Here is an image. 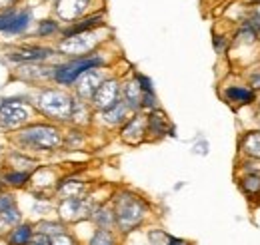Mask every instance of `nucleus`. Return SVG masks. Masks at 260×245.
I'll return each instance as SVG.
<instances>
[{"label": "nucleus", "mask_w": 260, "mask_h": 245, "mask_svg": "<svg viewBox=\"0 0 260 245\" xmlns=\"http://www.w3.org/2000/svg\"><path fill=\"white\" fill-rule=\"evenodd\" d=\"M12 144L28 155L32 152L50 153L64 146V134L56 124L32 122L12 134Z\"/></svg>", "instance_id": "nucleus-1"}, {"label": "nucleus", "mask_w": 260, "mask_h": 245, "mask_svg": "<svg viewBox=\"0 0 260 245\" xmlns=\"http://www.w3.org/2000/svg\"><path fill=\"white\" fill-rule=\"evenodd\" d=\"M72 104H74V96H70L60 88H40L32 100L36 114L56 124L70 122Z\"/></svg>", "instance_id": "nucleus-2"}, {"label": "nucleus", "mask_w": 260, "mask_h": 245, "mask_svg": "<svg viewBox=\"0 0 260 245\" xmlns=\"http://www.w3.org/2000/svg\"><path fill=\"white\" fill-rule=\"evenodd\" d=\"M36 110L32 102L22 96H10L0 100V130L14 134L34 122Z\"/></svg>", "instance_id": "nucleus-3"}, {"label": "nucleus", "mask_w": 260, "mask_h": 245, "mask_svg": "<svg viewBox=\"0 0 260 245\" xmlns=\"http://www.w3.org/2000/svg\"><path fill=\"white\" fill-rule=\"evenodd\" d=\"M114 217H116V227L122 231V233H128L134 231L136 227L142 225L144 217H146V203L134 195V193H118L116 199H114Z\"/></svg>", "instance_id": "nucleus-4"}, {"label": "nucleus", "mask_w": 260, "mask_h": 245, "mask_svg": "<svg viewBox=\"0 0 260 245\" xmlns=\"http://www.w3.org/2000/svg\"><path fill=\"white\" fill-rule=\"evenodd\" d=\"M104 64H106V60L100 54H94V52L86 54V56H78V58H72V60L54 66L52 68V80L58 86H72L84 72L102 68Z\"/></svg>", "instance_id": "nucleus-5"}, {"label": "nucleus", "mask_w": 260, "mask_h": 245, "mask_svg": "<svg viewBox=\"0 0 260 245\" xmlns=\"http://www.w3.org/2000/svg\"><path fill=\"white\" fill-rule=\"evenodd\" d=\"M100 42H102V38L94 30H90V32H82V34H76V36L62 38L60 44L56 46V50L66 54V56L78 58V56L92 54V50L96 48Z\"/></svg>", "instance_id": "nucleus-6"}, {"label": "nucleus", "mask_w": 260, "mask_h": 245, "mask_svg": "<svg viewBox=\"0 0 260 245\" xmlns=\"http://www.w3.org/2000/svg\"><path fill=\"white\" fill-rule=\"evenodd\" d=\"M94 212L92 203L88 197L80 195V197H68V199H58L56 206V217L62 223H76L82 221L86 217H90Z\"/></svg>", "instance_id": "nucleus-7"}, {"label": "nucleus", "mask_w": 260, "mask_h": 245, "mask_svg": "<svg viewBox=\"0 0 260 245\" xmlns=\"http://www.w3.org/2000/svg\"><path fill=\"white\" fill-rule=\"evenodd\" d=\"M56 54V48L48 46H18L12 50H6V58L16 64H40L52 58Z\"/></svg>", "instance_id": "nucleus-8"}, {"label": "nucleus", "mask_w": 260, "mask_h": 245, "mask_svg": "<svg viewBox=\"0 0 260 245\" xmlns=\"http://www.w3.org/2000/svg\"><path fill=\"white\" fill-rule=\"evenodd\" d=\"M118 100H120V84H118V80L106 78V80L98 86V90L94 92V96L90 98V104H92L94 110L104 112V110L112 108Z\"/></svg>", "instance_id": "nucleus-9"}, {"label": "nucleus", "mask_w": 260, "mask_h": 245, "mask_svg": "<svg viewBox=\"0 0 260 245\" xmlns=\"http://www.w3.org/2000/svg\"><path fill=\"white\" fill-rule=\"evenodd\" d=\"M106 78L102 76V72H100V68L96 70H88V72H84L72 86H74V90H76V96H78V100H84V102H88L94 92L98 90V86L104 82Z\"/></svg>", "instance_id": "nucleus-10"}, {"label": "nucleus", "mask_w": 260, "mask_h": 245, "mask_svg": "<svg viewBox=\"0 0 260 245\" xmlns=\"http://www.w3.org/2000/svg\"><path fill=\"white\" fill-rule=\"evenodd\" d=\"M120 138L130 146L142 144V140L146 138V116L134 114L132 118H128L120 130Z\"/></svg>", "instance_id": "nucleus-11"}, {"label": "nucleus", "mask_w": 260, "mask_h": 245, "mask_svg": "<svg viewBox=\"0 0 260 245\" xmlns=\"http://www.w3.org/2000/svg\"><path fill=\"white\" fill-rule=\"evenodd\" d=\"M58 184V174L54 168H46V166H38L30 174V185L28 189H32L34 193H42L46 189H54Z\"/></svg>", "instance_id": "nucleus-12"}, {"label": "nucleus", "mask_w": 260, "mask_h": 245, "mask_svg": "<svg viewBox=\"0 0 260 245\" xmlns=\"http://www.w3.org/2000/svg\"><path fill=\"white\" fill-rule=\"evenodd\" d=\"M88 4H90V0H56L54 12L60 20L74 22L88 10Z\"/></svg>", "instance_id": "nucleus-13"}, {"label": "nucleus", "mask_w": 260, "mask_h": 245, "mask_svg": "<svg viewBox=\"0 0 260 245\" xmlns=\"http://www.w3.org/2000/svg\"><path fill=\"white\" fill-rule=\"evenodd\" d=\"M34 231H36L34 221H30V219H22L20 223H16L14 227L8 229V233L4 235L2 241H4L6 245H28V241L32 239Z\"/></svg>", "instance_id": "nucleus-14"}, {"label": "nucleus", "mask_w": 260, "mask_h": 245, "mask_svg": "<svg viewBox=\"0 0 260 245\" xmlns=\"http://www.w3.org/2000/svg\"><path fill=\"white\" fill-rule=\"evenodd\" d=\"M16 78L26 84H34L38 80H52V68H42L36 64H20L16 70Z\"/></svg>", "instance_id": "nucleus-15"}, {"label": "nucleus", "mask_w": 260, "mask_h": 245, "mask_svg": "<svg viewBox=\"0 0 260 245\" xmlns=\"http://www.w3.org/2000/svg\"><path fill=\"white\" fill-rule=\"evenodd\" d=\"M86 191V184L74 178H64L58 180V184L54 187V193L58 195V199H68V197H80Z\"/></svg>", "instance_id": "nucleus-16"}, {"label": "nucleus", "mask_w": 260, "mask_h": 245, "mask_svg": "<svg viewBox=\"0 0 260 245\" xmlns=\"http://www.w3.org/2000/svg\"><path fill=\"white\" fill-rule=\"evenodd\" d=\"M0 180L8 189H28L30 185V172H20V170H8L4 168L0 174Z\"/></svg>", "instance_id": "nucleus-17"}, {"label": "nucleus", "mask_w": 260, "mask_h": 245, "mask_svg": "<svg viewBox=\"0 0 260 245\" xmlns=\"http://www.w3.org/2000/svg\"><path fill=\"white\" fill-rule=\"evenodd\" d=\"M6 164H8V170H20V172H30V174L38 168V161L34 159L32 155L20 152V150L10 153L6 157Z\"/></svg>", "instance_id": "nucleus-18"}, {"label": "nucleus", "mask_w": 260, "mask_h": 245, "mask_svg": "<svg viewBox=\"0 0 260 245\" xmlns=\"http://www.w3.org/2000/svg\"><path fill=\"white\" fill-rule=\"evenodd\" d=\"M146 134L152 138H162L164 134H168V118L160 110H152L146 116Z\"/></svg>", "instance_id": "nucleus-19"}, {"label": "nucleus", "mask_w": 260, "mask_h": 245, "mask_svg": "<svg viewBox=\"0 0 260 245\" xmlns=\"http://www.w3.org/2000/svg\"><path fill=\"white\" fill-rule=\"evenodd\" d=\"M120 94H122V102L126 104L128 110H140V102H142V90L138 86L136 80H128L124 86H120Z\"/></svg>", "instance_id": "nucleus-20"}, {"label": "nucleus", "mask_w": 260, "mask_h": 245, "mask_svg": "<svg viewBox=\"0 0 260 245\" xmlns=\"http://www.w3.org/2000/svg\"><path fill=\"white\" fill-rule=\"evenodd\" d=\"M98 26H102V16L96 14V16H88V18H82L78 22H72L68 28H62V38H68V36H76V34H82V32H90L96 30Z\"/></svg>", "instance_id": "nucleus-21"}, {"label": "nucleus", "mask_w": 260, "mask_h": 245, "mask_svg": "<svg viewBox=\"0 0 260 245\" xmlns=\"http://www.w3.org/2000/svg\"><path fill=\"white\" fill-rule=\"evenodd\" d=\"M128 108H126V104L122 102V100H118L112 108H108V110H104V112H100V116H102V122H106L108 126H118V124H124L128 118Z\"/></svg>", "instance_id": "nucleus-22"}, {"label": "nucleus", "mask_w": 260, "mask_h": 245, "mask_svg": "<svg viewBox=\"0 0 260 245\" xmlns=\"http://www.w3.org/2000/svg\"><path fill=\"white\" fill-rule=\"evenodd\" d=\"M90 219L96 223L98 229H112L116 227V217H114V210L110 206H100L94 208V212L90 215Z\"/></svg>", "instance_id": "nucleus-23"}, {"label": "nucleus", "mask_w": 260, "mask_h": 245, "mask_svg": "<svg viewBox=\"0 0 260 245\" xmlns=\"http://www.w3.org/2000/svg\"><path fill=\"white\" fill-rule=\"evenodd\" d=\"M34 227H36L38 233H44V235H48V237H54V235H58V233L68 231V229H66V223H62L58 217H56V219H48V217L38 219V221H34Z\"/></svg>", "instance_id": "nucleus-24"}, {"label": "nucleus", "mask_w": 260, "mask_h": 245, "mask_svg": "<svg viewBox=\"0 0 260 245\" xmlns=\"http://www.w3.org/2000/svg\"><path fill=\"white\" fill-rule=\"evenodd\" d=\"M30 20H32V14H30V10H16V14H14V18H12V22H10V26H8V30L4 32V34H22V32L28 30V26H30Z\"/></svg>", "instance_id": "nucleus-25"}, {"label": "nucleus", "mask_w": 260, "mask_h": 245, "mask_svg": "<svg viewBox=\"0 0 260 245\" xmlns=\"http://www.w3.org/2000/svg\"><path fill=\"white\" fill-rule=\"evenodd\" d=\"M70 122L78 124V126H82V124H88V122H90V108H88V104H86L84 100H78V98H74Z\"/></svg>", "instance_id": "nucleus-26"}, {"label": "nucleus", "mask_w": 260, "mask_h": 245, "mask_svg": "<svg viewBox=\"0 0 260 245\" xmlns=\"http://www.w3.org/2000/svg\"><path fill=\"white\" fill-rule=\"evenodd\" d=\"M226 98L234 104H250L254 102V92L248 90V88H242V86H230L226 88Z\"/></svg>", "instance_id": "nucleus-27"}, {"label": "nucleus", "mask_w": 260, "mask_h": 245, "mask_svg": "<svg viewBox=\"0 0 260 245\" xmlns=\"http://www.w3.org/2000/svg\"><path fill=\"white\" fill-rule=\"evenodd\" d=\"M116 237L112 233V229H94V233L90 235L86 245H116Z\"/></svg>", "instance_id": "nucleus-28"}, {"label": "nucleus", "mask_w": 260, "mask_h": 245, "mask_svg": "<svg viewBox=\"0 0 260 245\" xmlns=\"http://www.w3.org/2000/svg\"><path fill=\"white\" fill-rule=\"evenodd\" d=\"M56 32H60V24L56 20H40L38 22V28H36V34L40 38H48V36H54Z\"/></svg>", "instance_id": "nucleus-29"}, {"label": "nucleus", "mask_w": 260, "mask_h": 245, "mask_svg": "<svg viewBox=\"0 0 260 245\" xmlns=\"http://www.w3.org/2000/svg\"><path fill=\"white\" fill-rule=\"evenodd\" d=\"M244 150L248 153H252V155H256L260 157V134L258 136H248L246 140H244Z\"/></svg>", "instance_id": "nucleus-30"}, {"label": "nucleus", "mask_w": 260, "mask_h": 245, "mask_svg": "<svg viewBox=\"0 0 260 245\" xmlns=\"http://www.w3.org/2000/svg\"><path fill=\"white\" fill-rule=\"evenodd\" d=\"M14 14H16V8H4V10L0 12V32L8 30V26H10Z\"/></svg>", "instance_id": "nucleus-31"}, {"label": "nucleus", "mask_w": 260, "mask_h": 245, "mask_svg": "<svg viewBox=\"0 0 260 245\" xmlns=\"http://www.w3.org/2000/svg\"><path fill=\"white\" fill-rule=\"evenodd\" d=\"M242 187L248 191V193H254V191H260V178L258 176H248L242 180Z\"/></svg>", "instance_id": "nucleus-32"}, {"label": "nucleus", "mask_w": 260, "mask_h": 245, "mask_svg": "<svg viewBox=\"0 0 260 245\" xmlns=\"http://www.w3.org/2000/svg\"><path fill=\"white\" fill-rule=\"evenodd\" d=\"M50 243L52 245H78L76 243V239L64 231V233H58V235H54V237H50Z\"/></svg>", "instance_id": "nucleus-33"}, {"label": "nucleus", "mask_w": 260, "mask_h": 245, "mask_svg": "<svg viewBox=\"0 0 260 245\" xmlns=\"http://www.w3.org/2000/svg\"><path fill=\"white\" fill-rule=\"evenodd\" d=\"M134 80L138 82V86H140L142 94H154V88H152L150 78H146V76H142V74H136V76H134Z\"/></svg>", "instance_id": "nucleus-34"}, {"label": "nucleus", "mask_w": 260, "mask_h": 245, "mask_svg": "<svg viewBox=\"0 0 260 245\" xmlns=\"http://www.w3.org/2000/svg\"><path fill=\"white\" fill-rule=\"evenodd\" d=\"M148 237H150V245H166L168 233H164V231H160V229H152Z\"/></svg>", "instance_id": "nucleus-35"}, {"label": "nucleus", "mask_w": 260, "mask_h": 245, "mask_svg": "<svg viewBox=\"0 0 260 245\" xmlns=\"http://www.w3.org/2000/svg\"><path fill=\"white\" fill-rule=\"evenodd\" d=\"M28 245H52V243H50V237H48V235H44V233H38V231H34L32 239L28 241Z\"/></svg>", "instance_id": "nucleus-36"}, {"label": "nucleus", "mask_w": 260, "mask_h": 245, "mask_svg": "<svg viewBox=\"0 0 260 245\" xmlns=\"http://www.w3.org/2000/svg\"><path fill=\"white\" fill-rule=\"evenodd\" d=\"M166 245H190L186 239H180V237H174V235H168L166 237Z\"/></svg>", "instance_id": "nucleus-37"}, {"label": "nucleus", "mask_w": 260, "mask_h": 245, "mask_svg": "<svg viewBox=\"0 0 260 245\" xmlns=\"http://www.w3.org/2000/svg\"><path fill=\"white\" fill-rule=\"evenodd\" d=\"M6 191H8V187H6V185H4V182L0 180V195H2V193H6Z\"/></svg>", "instance_id": "nucleus-38"}, {"label": "nucleus", "mask_w": 260, "mask_h": 245, "mask_svg": "<svg viewBox=\"0 0 260 245\" xmlns=\"http://www.w3.org/2000/svg\"><path fill=\"white\" fill-rule=\"evenodd\" d=\"M0 2H4V4H12V2H16V0H0Z\"/></svg>", "instance_id": "nucleus-39"}, {"label": "nucleus", "mask_w": 260, "mask_h": 245, "mask_svg": "<svg viewBox=\"0 0 260 245\" xmlns=\"http://www.w3.org/2000/svg\"><path fill=\"white\" fill-rule=\"evenodd\" d=\"M0 157H2V146H0Z\"/></svg>", "instance_id": "nucleus-40"}, {"label": "nucleus", "mask_w": 260, "mask_h": 245, "mask_svg": "<svg viewBox=\"0 0 260 245\" xmlns=\"http://www.w3.org/2000/svg\"><path fill=\"white\" fill-rule=\"evenodd\" d=\"M0 174H2V166H0Z\"/></svg>", "instance_id": "nucleus-41"}, {"label": "nucleus", "mask_w": 260, "mask_h": 245, "mask_svg": "<svg viewBox=\"0 0 260 245\" xmlns=\"http://www.w3.org/2000/svg\"><path fill=\"white\" fill-rule=\"evenodd\" d=\"M254 2H260V0H254Z\"/></svg>", "instance_id": "nucleus-42"}]
</instances>
